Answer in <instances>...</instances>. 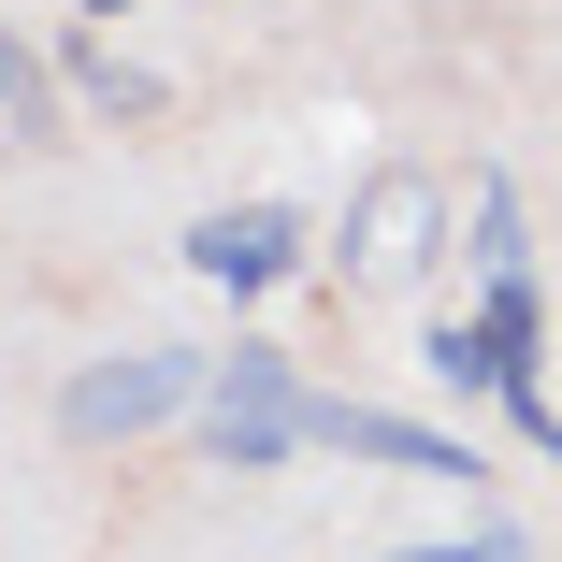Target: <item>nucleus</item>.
I'll use <instances>...</instances> for the list:
<instances>
[{
    "label": "nucleus",
    "mask_w": 562,
    "mask_h": 562,
    "mask_svg": "<svg viewBox=\"0 0 562 562\" xmlns=\"http://www.w3.org/2000/svg\"><path fill=\"white\" fill-rule=\"evenodd\" d=\"M447 246V188L432 173H375L361 216H347V289H418Z\"/></svg>",
    "instance_id": "nucleus-3"
},
{
    "label": "nucleus",
    "mask_w": 562,
    "mask_h": 562,
    "mask_svg": "<svg viewBox=\"0 0 562 562\" xmlns=\"http://www.w3.org/2000/svg\"><path fill=\"white\" fill-rule=\"evenodd\" d=\"M0 116H30V58L15 44H0Z\"/></svg>",
    "instance_id": "nucleus-8"
},
{
    "label": "nucleus",
    "mask_w": 562,
    "mask_h": 562,
    "mask_svg": "<svg viewBox=\"0 0 562 562\" xmlns=\"http://www.w3.org/2000/svg\"><path fill=\"white\" fill-rule=\"evenodd\" d=\"M390 562H519V533L476 519V533H432V548H390Z\"/></svg>",
    "instance_id": "nucleus-7"
},
{
    "label": "nucleus",
    "mask_w": 562,
    "mask_h": 562,
    "mask_svg": "<svg viewBox=\"0 0 562 562\" xmlns=\"http://www.w3.org/2000/svg\"><path fill=\"white\" fill-rule=\"evenodd\" d=\"M202 447H216L232 476H274V462H303V447H317V390L289 375V347H232V361H216Z\"/></svg>",
    "instance_id": "nucleus-1"
},
{
    "label": "nucleus",
    "mask_w": 562,
    "mask_h": 562,
    "mask_svg": "<svg viewBox=\"0 0 562 562\" xmlns=\"http://www.w3.org/2000/svg\"><path fill=\"white\" fill-rule=\"evenodd\" d=\"M476 274H491V289L533 274V246H519V188H505V173H476Z\"/></svg>",
    "instance_id": "nucleus-5"
},
{
    "label": "nucleus",
    "mask_w": 562,
    "mask_h": 562,
    "mask_svg": "<svg viewBox=\"0 0 562 562\" xmlns=\"http://www.w3.org/2000/svg\"><path fill=\"white\" fill-rule=\"evenodd\" d=\"M202 390H216L202 347H131V361H87V375L58 390V432H72V447H131V432H159V418H202Z\"/></svg>",
    "instance_id": "nucleus-2"
},
{
    "label": "nucleus",
    "mask_w": 562,
    "mask_h": 562,
    "mask_svg": "<svg viewBox=\"0 0 562 562\" xmlns=\"http://www.w3.org/2000/svg\"><path fill=\"white\" fill-rule=\"evenodd\" d=\"M188 274L232 289V303H260L274 274H303V216H289V202H232V216H202V232H188Z\"/></svg>",
    "instance_id": "nucleus-4"
},
{
    "label": "nucleus",
    "mask_w": 562,
    "mask_h": 562,
    "mask_svg": "<svg viewBox=\"0 0 562 562\" xmlns=\"http://www.w3.org/2000/svg\"><path fill=\"white\" fill-rule=\"evenodd\" d=\"M72 87L101 101V116H159V87H145V72H131L116 44H72Z\"/></svg>",
    "instance_id": "nucleus-6"
},
{
    "label": "nucleus",
    "mask_w": 562,
    "mask_h": 562,
    "mask_svg": "<svg viewBox=\"0 0 562 562\" xmlns=\"http://www.w3.org/2000/svg\"><path fill=\"white\" fill-rule=\"evenodd\" d=\"M87 15H131V0H87Z\"/></svg>",
    "instance_id": "nucleus-9"
}]
</instances>
